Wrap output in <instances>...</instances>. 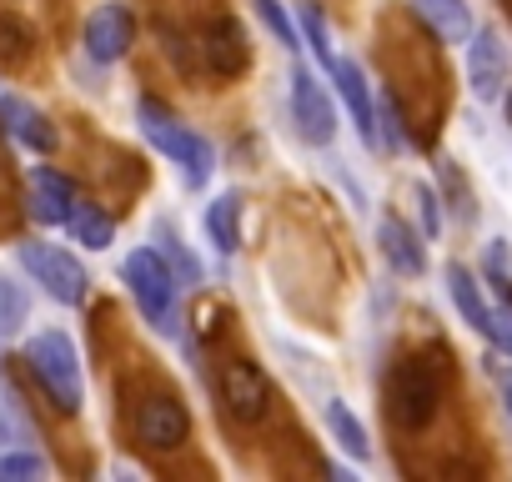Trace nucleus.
I'll return each instance as SVG.
<instances>
[{
    "label": "nucleus",
    "instance_id": "1",
    "mask_svg": "<svg viewBox=\"0 0 512 482\" xmlns=\"http://www.w3.org/2000/svg\"><path fill=\"white\" fill-rule=\"evenodd\" d=\"M121 282H126V292L136 297V307H141V317L156 327V332H176L181 327V302H176V272L166 267V257L156 252V247H141V252H131L126 262H121Z\"/></svg>",
    "mask_w": 512,
    "mask_h": 482
},
{
    "label": "nucleus",
    "instance_id": "2",
    "mask_svg": "<svg viewBox=\"0 0 512 482\" xmlns=\"http://www.w3.org/2000/svg\"><path fill=\"white\" fill-rule=\"evenodd\" d=\"M442 407V367L432 357H402L387 377V412L402 432H422Z\"/></svg>",
    "mask_w": 512,
    "mask_h": 482
},
{
    "label": "nucleus",
    "instance_id": "3",
    "mask_svg": "<svg viewBox=\"0 0 512 482\" xmlns=\"http://www.w3.org/2000/svg\"><path fill=\"white\" fill-rule=\"evenodd\" d=\"M141 131H146V141L166 156V161H176L181 166V176L191 181V186H206L211 181V141L206 136H196L191 126H181L166 106H156V101H141Z\"/></svg>",
    "mask_w": 512,
    "mask_h": 482
},
{
    "label": "nucleus",
    "instance_id": "4",
    "mask_svg": "<svg viewBox=\"0 0 512 482\" xmlns=\"http://www.w3.org/2000/svg\"><path fill=\"white\" fill-rule=\"evenodd\" d=\"M26 367L31 377L46 387L51 407L56 412H81V362H76V347L61 337V332H41L26 342Z\"/></svg>",
    "mask_w": 512,
    "mask_h": 482
},
{
    "label": "nucleus",
    "instance_id": "5",
    "mask_svg": "<svg viewBox=\"0 0 512 482\" xmlns=\"http://www.w3.org/2000/svg\"><path fill=\"white\" fill-rule=\"evenodd\" d=\"M216 397H221V407L236 422L251 427V422H262L272 412V377L256 367L251 357H226L216 367Z\"/></svg>",
    "mask_w": 512,
    "mask_h": 482
},
{
    "label": "nucleus",
    "instance_id": "6",
    "mask_svg": "<svg viewBox=\"0 0 512 482\" xmlns=\"http://www.w3.org/2000/svg\"><path fill=\"white\" fill-rule=\"evenodd\" d=\"M131 432H136V442L151 447V452H176V447H186V437H191V412H186V402L171 397V392H146V397L136 402V412H131Z\"/></svg>",
    "mask_w": 512,
    "mask_h": 482
},
{
    "label": "nucleus",
    "instance_id": "7",
    "mask_svg": "<svg viewBox=\"0 0 512 482\" xmlns=\"http://www.w3.org/2000/svg\"><path fill=\"white\" fill-rule=\"evenodd\" d=\"M21 267H26V272L46 287V297H56L61 307L86 302V267H81L71 252L46 247V241H26V247H21Z\"/></svg>",
    "mask_w": 512,
    "mask_h": 482
},
{
    "label": "nucleus",
    "instance_id": "8",
    "mask_svg": "<svg viewBox=\"0 0 512 482\" xmlns=\"http://www.w3.org/2000/svg\"><path fill=\"white\" fill-rule=\"evenodd\" d=\"M292 116H297V131L312 146H327L337 136V106H332V96L317 86V76L307 66L292 71Z\"/></svg>",
    "mask_w": 512,
    "mask_h": 482
},
{
    "label": "nucleus",
    "instance_id": "9",
    "mask_svg": "<svg viewBox=\"0 0 512 482\" xmlns=\"http://www.w3.org/2000/svg\"><path fill=\"white\" fill-rule=\"evenodd\" d=\"M467 81L477 101H497L507 86V51L497 41V31H472L467 36Z\"/></svg>",
    "mask_w": 512,
    "mask_h": 482
},
{
    "label": "nucleus",
    "instance_id": "10",
    "mask_svg": "<svg viewBox=\"0 0 512 482\" xmlns=\"http://www.w3.org/2000/svg\"><path fill=\"white\" fill-rule=\"evenodd\" d=\"M86 51H91V61H121L131 51V11L126 6H101L86 21Z\"/></svg>",
    "mask_w": 512,
    "mask_h": 482
},
{
    "label": "nucleus",
    "instance_id": "11",
    "mask_svg": "<svg viewBox=\"0 0 512 482\" xmlns=\"http://www.w3.org/2000/svg\"><path fill=\"white\" fill-rule=\"evenodd\" d=\"M201 51H206V66H211L216 76H241L246 61H251V51H246V31H241L236 16H221V21L206 31Z\"/></svg>",
    "mask_w": 512,
    "mask_h": 482
},
{
    "label": "nucleus",
    "instance_id": "12",
    "mask_svg": "<svg viewBox=\"0 0 512 482\" xmlns=\"http://www.w3.org/2000/svg\"><path fill=\"white\" fill-rule=\"evenodd\" d=\"M332 81H337V91H342V101H347V111H352L362 141L377 146V106H372V91H367L362 66H357V61H332Z\"/></svg>",
    "mask_w": 512,
    "mask_h": 482
},
{
    "label": "nucleus",
    "instance_id": "13",
    "mask_svg": "<svg viewBox=\"0 0 512 482\" xmlns=\"http://www.w3.org/2000/svg\"><path fill=\"white\" fill-rule=\"evenodd\" d=\"M377 247H382V257H387L392 272H402V277H422V272H427V252H422V241L412 236L407 221L382 216V226H377Z\"/></svg>",
    "mask_w": 512,
    "mask_h": 482
},
{
    "label": "nucleus",
    "instance_id": "14",
    "mask_svg": "<svg viewBox=\"0 0 512 482\" xmlns=\"http://www.w3.org/2000/svg\"><path fill=\"white\" fill-rule=\"evenodd\" d=\"M71 201H76V191H71V181L66 176H56L51 166H36L31 171V216L41 221V226H56V221H66L71 216Z\"/></svg>",
    "mask_w": 512,
    "mask_h": 482
},
{
    "label": "nucleus",
    "instance_id": "15",
    "mask_svg": "<svg viewBox=\"0 0 512 482\" xmlns=\"http://www.w3.org/2000/svg\"><path fill=\"white\" fill-rule=\"evenodd\" d=\"M447 292H452V302H457V312H462V322L472 327V332H482L487 342H492V327H497V312L487 307V297H482V287H477V277L467 272V267H447Z\"/></svg>",
    "mask_w": 512,
    "mask_h": 482
},
{
    "label": "nucleus",
    "instance_id": "16",
    "mask_svg": "<svg viewBox=\"0 0 512 482\" xmlns=\"http://www.w3.org/2000/svg\"><path fill=\"white\" fill-rule=\"evenodd\" d=\"M0 116H6V126H11V136L16 141H26L31 151H41V156H51L56 151V126L41 116V111H31L26 101H16V96H0Z\"/></svg>",
    "mask_w": 512,
    "mask_h": 482
},
{
    "label": "nucleus",
    "instance_id": "17",
    "mask_svg": "<svg viewBox=\"0 0 512 482\" xmlns=\"http://www.w3.org/2000/svg\"><path fill=\"white\" fill-rule=\"evenodd\" d=\"M327 432L337 437V447H342L347 457H357V462H367V457H372L367 427L352 417V407H347V402H327Z\"/></svg>",
    "mask_w": 512,
    "mask_h": 482
},
{
    "label": "nucleus",
    "instance_id": "18",
    "mask_svg": "<svg viewBox=\"0 0 512 482\" xmlns=\"http://www.w3.org/2000/svg\"><path fill=\"white\" fill-rule=\"evenodd\" d=\"M417 11L432 21L437 41H467L472 36V16L462 0H417Z\"/></svg>",
    "mask_w": 512,
    "mask_h": 482
},
{
    "label": "nucleus",
    "instance_id": "19",
    "mask_svg": "<svg viewBox=\"0 0 512 482\" xmlns=\"http://www.w3.org/2000/svg\"><path fill=\"white\" fill-rule=\"evenodd\" d=\"M66 226L76 231V241H81V247H91V252H106V247H111V236H116V226H111L91 201H71Z\"/></svg>",
    "mask_w": 512,
    "mask_h": 482
},
{
    "label": "nucleus",
    "instance_id": "20",
    "mask_svg": "<svg viewBox=\"0 0 512 482\" xmlns=\"http://www.w3.org/2000/svg\"><path fill=\"white\" fill-rule=\"evenodd\" d=\"M206 231L216 241V252H236V231H241V201L236 196H216L206 206Z\"/></svg>",
    "mask_w": 512,
    "mask_h": 482
},
{
    "label": "nucleus",
    "instance_id": "21",
    "mask_svg": "<svg viewBox=\"0 0 512 482\" xmlns=\"http://www.w3.org/2000/svg\"><path fill=\"white\" fill-rule=\"evenodd\" d=\"M31 51H36V31L21 16H0V61L21 66V61H31Z\"/></svg>",
    "mask_w": 512,
    "mask_h": 482
},
{
    "label": "nucleus",
    "instance_id": "22",
    "mask_svg": "<svg viewBox=\"0 0 512 482\" xmlns=\"http://www.w3.org/2000/svg\"><path fill=\"white\" fill-rule=\"evenodd\" d=\"M156 252L166 257V267H171V272H176L181 282H201V262H196V257H191L186 247H181V241H176V231H171L166 221L156 226Z\"/></svg>",
    "mask_w": 512,
    "mask_h": 482
},
{
    "label": "nucleus",
    "instance_id": "23",
    "mask_svg": "<svg viewBox=\"0 0 512 482\" xmlns=\"http://www.w3.org/2000/svg\"><path fill=\"white\" fill-rule=\"evenodd\" d=\"M302 31H307V46L317 51V61L332 71V36H327V16H322V6H317V0H307V6H302Z\"/></svg>",
    "mask_w": 512,
    "mask_h": 482
},
{
    "label": "nucleus",
    "instance_id": "24",
    "mask_svg": "<svg viewBox=\"0 0 512 482\" xmlns=\"http://www.w3.org/2000/svg\"><path fill=\"white\" fill-rule=\"evenodd\" d=\"M21 322H26V287L11 282V277H0V337L21 332Z\"/></svg>",
    "mask_w": 512,
    "mask_h": 482
},
{
    "label": "nucleus",
    "instance_id": "25",
    "mask_svg": "<svg viewBox=\"0 0 512 482\" xmlns=\"http://www.w3.org/2000/svg\"><path fill=\"white\" fill-rule=\"evenodd\" d=\"M251 6L262 11L267 31H272V36H277V41H282L287 51H297V46H302V41H297V21L287 16V6H282V0H251Z\"/></svg>",
    "mask_w": 512,
    "mask_h": 482
},
{
    "label": "nucleus",
    "instance_id": "26",
    "mask_svg": "<svg viewBox=\"0 0 512 482\" xmlns=\"http://www.w3.org/2000/svg\"><path fill=\"white\" fill-rule=\"evenodd\" d=\"M46 477V462L36 452H11V457H0V482H36Z\"/></svg>",
    "mask_w": 512,
    "mask_h": 482
},
{
    "label": "nucleus",
    "instance_id": "27",
    "mask_svg": "<svg viewBox=\"0 0 512 482\" xmlns=\"http://www.w3.org/2000/svg\"><path fill=\"white\" fill-rule=\"evenodd\" d=\"M487 282L502 297V307L512 312V277H507V247H502V241H492V247H487Z\"/></svg>",
    "mask_w": 512,
    "mask_h": 482
},
{
    "label": "nucleus",
    "instance_id": "28",
    "mask_svg": "<svg viewBox=\"0 0 512 482\" xmlns=\"http://www.w3.org/2000/svg\"><path fill=\"white\" fill-rule=\"evenodd\" d=\"M382 136H387V146H407V126H402L397 101H387V106H382Z\"/></svg>",
    "mask_w": 512,
    "mask_h": 482
},
{
    "label": "nucleus",
    "instance_id": "29",
    "mask_svg": "<svg viewBox=\"0 0 512 482\" xmlns=\"http://www.w3.org/2000/svg\"><path fill=\"white\" fill-rule=\"evenodd\" d=\"M417 206H422V231H427V236H437V231H442V211H437L432 186H417Z\"/></svg>",
    "mask_w": 512,
    "mask_h": 482
},
{
    "label": "nucleus",
    "instance_id": "30",
    "mask_svg": "<svg viewBox=\"0 0 512 482\" xmlns=\"http://www.w3.org/2000/svg\"><path fill=\"white\" fill-rule=\"evenodd\" d=\"M502 407H507V417H512V372H502Z\"/></svg>",
    "mask_w": 512,
    "mask_h": 482
}]
</instances>
